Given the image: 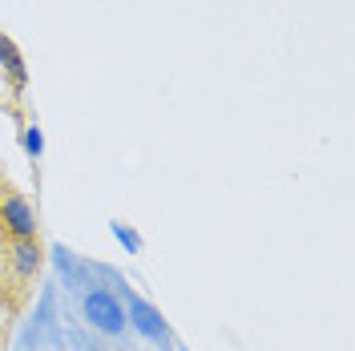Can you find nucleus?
<instances>
[{
    "label": "nucleus",
    "instance_id": "nucleus-1",
    "mask_svg": "<svg viewBox=\"0 0 355 351\" xmlns=\"http://www.w3.org/2000/svg\"><path fill=\"white\" fill-rule=\"evenodd\" d=\"M81 315H85V323L93 331H101V335H121V331L130 327L125 323V307H121V299L105 291V286H93L85 291V299H81Z\"/></svg>",
    "mask_w": 355,
    "mask_h": 351
},
{
    "label": "nucleus",
    "instance_id": "nucleus-2",
    "mask_svg": "<svg viewBox=\"0 0 355 351\" xmlns=\"http://www.w3.org/2000/svg\"><path fill=\"white\" fill-rule=\"evenodd\" d=\"M125 323H133V331L141 335V339H150V343H157V348H170V327H166V319H162V311L154 307V303H146L141 295H133V291H125Z\"/></svg>",
    "mask_w": 355,
    "mask_h": 351
},
{
    "label": "nucleus",
    "instance_id": "nucleus-3",
    "mask_svg": "<svg viewBox=\"0 0 355 351\" xmlns=\"http://www.w3.org/2000/svg\"><path fill=\"white\" fill-rule=\"evenodd\" d=\"M0 226L12 239H37V210L24 194H17L12 186L0 190Z\"/></svg>",
    "mask_w": 355,
    "mask_h": 351
},
{
    "label": "nucleus",
    "instance_id": "nucleus-4",
    "mask_svg": "<svg viewBox=\"0 0 355 351\" xmlns=\"http://www.w3.org/2000/svg\"><path fill=\"white\" fill-rule=\"evenodd\" d=\"M0 69H4L8 85L17 89V93H24V85H28V69H24V57H21V49H17V41L4 37V33H0Z\"/></svg>",
    "mask_w": 355,
    "mask_h": 351
},
{
    "label": "nucleus",
    "instance_id": "nucleus-5",
    "mask_svg": "<svg viewBox=\"0 0 355 351\" xmlns=\"http://www.w3.org/2000/svg\"><path fill=\"white\" fill-rule=\"evenodd\" d=\"M12 271H17L21 283L37 279V271H41V242L37 239H12Z\"/></svg>",
    "mask_w": 355,
    "mask_h": 351
},
{
    "label": "nucleus",
    "instance_id": "nucleus-6",
    "mask_svg": "<svg viewBox=\"0 0 355 351\" xmlns=\"http://www.w3.org/2000/svg\"><path fill=\"white\" fill-rule=\"evenodd\" d=\"M21 142H24V154H28V157H41V150H44V137H41V130H37V126H24Z\"/></svg>",
    "mask_w": 355,
    "mask_h": 351
},
{
    "label": "nucleus",
    "instance_id": "nucleus-7",
    "mask_svg": "<svg viewBox=\"0 0 355 351\" xmlns=\"http://www.w3.org/2000/svg\"><path fill=\"white\" fill-rule=\"evenodd\" d=\"M113 234H117V242H121V246H125L130 255H137V250H141V239L133 234V230L125 226V222H113Z\"/></svg>",
    "mask_w": 355,
    "mask_h": 351
}]
</instances>
